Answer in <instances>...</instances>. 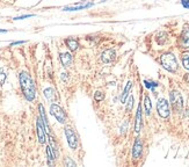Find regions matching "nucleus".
<instances>
[{
    "instance_id": "obj_8",
    "label": "nucleus",
    "mask_w": 189,
    "mask_h": 167,
    "mask_svg": "<svg viewBox=\"0 0 189 167\" xmlns=\"http://www.w3.org/2000/svg\"><path fill=\"white\" fill-rule=\"evenodd\" d=\"M36 127H37V137H38V142L41 143V144H44L45 143V141H47V137H45V128H44V124L42 123V120L41 119H38L37 120V124H36Z\"/></svg>"
},
{
    "instance_id": "obj_17",
    "label": "nucleus",
    "mask_w": 189,
    "mask_h": 167,
    "mask_svg": "<svg viewBox=\"0 0 189 167\" xmlns=\"http://www.w3.org/2000/svg\"><path fill=\"white\" fill-rule=\"evenodd\" d=\"M65 44H66V46H68L71 51H76V50L78 49V46H79L78 42H77L76 40H73V38H68V40H65Z\"/></svg>"
},
{
    "instance_id": "obj_27",
    "label": "nucleus",
    "mask_w": 189,
    "mask_h": 167,
    "mask_svg": "<svg viewBox=\"0 0 189 167\" xmlns=\"http://www.w3.org/2000/svg\"><path fill=\"white\" fill-rule=\"evenodd\" d=\"M181 5L183 8L189 9V0H181Z\"/></svg>"
},
{
    "instance_id": "obj_5",
    "label": "nucleus",
    "mask_w": 189,
    "mask_h": 167,
    "mask_svg": "<svg viewBox=\"0 0 189 167\" xmlns=\"http://www.w3.org/2000/svg\"><path fill=\"white\" fill-rule=\"evenodd\" d=\"M65 136H66V139H68V143H69V146L72 149V150H76L79 145V141H78V136L76 133V131L71 128V127H66L65 128Z\"/></svg>"
},
{
    "instance_id": "obj_18",
    "label": "nucleus",
    "mask_w": 189,
    "mask_h": 167,
    "mask_svg": "<svg viewBox=\"0 0 189 167\" xmlns=\"http://www.w3.org/2000/svg\"><path fill=\"white\" fill-rule=\"evenodd\" d=\"M144 106H145V111H146V114L150 115L151 109H152V103H151V100H150L148 95H145V98H144Z\"/></svg>"
},
{
    "instance_id": "obj_11",
    "label": "nucleus",
    "mask_w": 189,
    "mask_h": 167,
    "mask_svg": "<svg viewBox=\"0 0 189 167\" xmlns=\"http://www.w3.org/2000/svg\"><path fill=\"white\" fill-rule=\"evenodd\" d=\"M94 4L93 3H86L84 5H80V3L76 4L74 6H69V7H64L63 11L64 12H74V11H80V9H86V8H89L92 7Z\"/></svg>"
},
{
    "instance_id": "obj_20",
    "label": "nucleus",
    "mask_w": 189,
    "mask_h": 167,
    "mask_svg": "<svg viewBox=\"0 0 189 167\" xmlns=\"http://www.w3.org/2000/svg\"><path fill=\"white\" fill-rule=\"evenodd\" d=\"M144 85H145L146 88L154 91V88L158 86V82H157V81H150V80H144Z\"/></svg>"
},
{
    "instance_id": "obj_28",
    "label": "nucleus",
    "mask_w": 189,
    "mask_h": 167,
    "mask_svg": "<svg viewBox=\"0 0 189 167\" xmlns=\"http://www.w3.org/2000/svg\"><path fill=\"white\" fill-rule=\"evenodd\" d=\"M31 16H34V14H26V15H21V16L14 18V20H23V19H27V18H31Z\"/></svg>"
},
{
    "instance_id": "obj_6",
    "label": "nucleus",
    "mask_w": 189,
    "mask_h": 167,
    "mask_svg": "<svg viewBox=\"0 0 189 167\" xmlns=\"http://www.w3.org/2000/svg\"><path fill=\"white\" fill-rule=\"evenodd\" d=\"M171 103H172L174 110L180 111L182 109V107H183V99H182L180 92H178V91L171 92Z\"/></svg>"
},
{
    "instance_id": "obj_29",
    "label": "nucleus",
    "mask_w": 189,
    "mask_h": 167,
    "mask_svg": "<svg viewBox=\"0 0 189 167\" xmlns=\"http://www.w3.org/2000/svg\"><path fill=\"white\" fill-rule=\"evenodd\" d=\"M24 43V41H18V42H13L11 45L13 46V45H18V44H23Z\"/></svg>"
},
{
    "instance_id": "obj_3",
    "label": "nucleus",
    "mask_w": 189,
    "mask_h": 167,
    "mask_svg": "<svg viewBox=\"0 0 189 167\" xmlns=\"http://www.w3.org/2000/svg\"><path fill=\"white\" fill-rule=\"evenodd\" d=\"M157 111H158V114L160 117L163 119H167L171 114V111H169V104L167 102L166 99L164 98H160L158 100V102H157Z\"/></svg>"
},
{
    "instance_id": "obj_31",
    "label": "nucleus",
    "mask_w": 189,
    "mask_h": 167,
    "mask_svg": "<svg viewBox=\"0 0 189 167\" xmlns=\"http://www.w3.org/2000/svg\"><path fill=\"white\" fill-rule=\"evenodd\" d=\"M1 33H7V30L6 29H0V34H1Z\"/></svg>"
},
{
    "instance_id": "obj_4",
    "label": "nucleus",
    "mask_w": 189,
    "mask_h": 167,
    "mask_svg": "<svg viewBox=\"0 0 189 167\" xmlns=\"http://www.w3.org/2000/svg\"><path fill=\"white\" fill-rule=\"evenodd\" d=\"M50 114L53 115V116L56 117V120H57L59 123H61V124H64V123L66 122L65 111L63 110L61 107H59V106L56 104V103H52V104L50 106Z\"/></svg>"
},
{
    "instance_id": "obj_7",
    "label": "nucleus",
    "mask_w": 189,
    "mask_h": 167,
    "mask_svg": "<svg viewBox=\"0 0 189 167\" xmlns=\"http://www.w3.org/2000/svg\"><path fill=\"white\" fill-rule=\"evenodd\" d=\"M180 46L183 48V49L189 48V24L188 23H186L183 26L181 37H180Z\"/></svg>"
},
{
    "instance_id": "obj_2",
    "label": "nucleus",
    "mask_w": 189,
    "mask_h": 167,
    "mask_svg": "<svg viewBox=\"0 0 189 167\" xmlns=\"http://www.w3.org/2000/svg\"><path fill=\"white\" fill-rule=\"evenodd\" d=\"M160 62H161V65L164 66V69H166L169 72H175L178 70V61H176V57L174 56V53H172V52H166V53L161 55Z\"/></svg>"
},
{
    "instance_id": "obj_13",
    "label": "nucleus",
    "mask_w": 189,
    "mask_h": 167,
    "mask_svg": "<svg viewBox=\"0 0 189 167\" xmlns=\"http://www.w3.org/2000/svg\"><path fill=\"white\" fill-rule=\"evenodd\" d=\"M140 127H142V107H140V104H138L137 114H136V121H135V132L138 133L140 131Z\"/></svg>"
},
{
    "instance_id": "obj_26",
    "label": "nucleus",
    "mask_w": 189,
    "mask_h": 167,
    "mask_svg": "<svg viewBox=\"0 0 189 167\" xmlns=\"http://www.w3.org/2000/svg\"><path fill=\"white\" fill-rule=\"evenodd\" d=\"M77 164L73 161V160H71L70 158H66V160H65V166H76Z\"/></svg>"
},
{
    "instance_id": "obj_14",
    "label": "nucleus",
    "mask_w": 189,
    "mask_h": 167,
    "mask_svg": "<svg viewBox=\"0 0 189 167\" xmlns=\"http://www.w3.org/2000/svg\"><path fill=\"white\" fill-rule=\"evenodd\" d=\"M131 88H132V81H128L127 82V86H125V88H124V91L122 93V96H121V102L122 103L127 102V98L129 96V93H130Z\"/></svg>"
},
{
    "instance_id": "obj_21",
    "label": "nucleus",
    "mask_w": 189,
    "mask_h": 167,
    "mask_svg": "<svg viewBox=\"0 0 189 167\" xmlns=\"http://www.w3.org/2000/svg\"><path fill=\"white\" fill-rule=\"evenodd\" d=\"M105 99V93L102 91H97L95 93H94V100H95L97 102H100Z\"/></svg>"
},
{
    "instance_id": "obj_12",
    "label": "nucleus",
    "mask_w": 189,
    "mask_h": 167,
    "mask_svg": "<svg viewBox=\"0 0 189 167\" xmlns=\"http://www.w3.org/2000/svg\"><path fill=\"white\" fill-rule=\"evenodd\" d=\"M60 62L63 64L64 67H69L72 65L73 63V57L72 55L69 53V52H64V53H60Z\"/></svg>"
},
{
    "instance_id": "obj_24",
    "label": "nucleus",
    "mask_w": 189,
    "mask_h": 167,
    "mask_svg": "<svg viewBox=\"0 0 189 167\" xmlns=\"http://www.w3.org/2000/svg\"><path fill=\"white\" fill-rule=\"evenodd\" d=\"M134 107V96H130L128 100V106H127V111H131Z\"/></svg>"
},
{
    "instance_id": "obj_15",
    "label": "nucleus",
    "mask_w": 189,
    "mask_h": 167,
    "mask_svg": "<svg viewBox=\"0 0 189 167\" xmlns=\"http://www.w3.org/2000/svg\"><path fill=\"white\" fill-rule=\"evenodd\" d=\"M38 109H40V114H41V120L44 124V128H45V131L49 132V124H48V121H47V116H45V111H44V107L42 104L38 106Z\"/></svg>"
},
{
    "instance_id": "obj_23",
    "label": "nucleus",
    "mask_w": 189,
    "mask_h": 167,
    "mask_svg": "<svg viewBox=\"0 0 189 167\" xmlns=\"http://www.w3.org/2000/svg\"><path fill=\"white\" fill-rule=\"evenodd\" d=\"M182 65L184 69L189 70V55H182Z\"/></svg>"
},
{
    "instance_id": "obj_30",
    "label": "nucleus",
    "mask_w": 189,
    "mask_h": 167,
    "mask_svg": "<svg viewBox=\"0 0 189 167\" xmlns=\"http://www.w3.org/2000/svg\"><path fill=\"white\" fill-rule=\"evenodd\" d=\"M184 80H186V81L189 84V73H188V74H186V77H184Z\"/></svg>"
},
{
    "instance_id": "obj_10",
    "label": "nucleus",
    "mask_w": 189,
    "mask_h": 167,
    "mask_svg": "<svg viewBox=\"0 0 189 167\" xmlns=\"http://www.w3.org/2000/svg\"><path fill=\"white\" fill-rule=\"evenodd\" d=\"M101 58H102V62L103 63H111L116 58V52H115L114 49H108V50H106V51L102 52Z\"/></svg>"
},
{
    "instance_id": "obj_19",
    "label": "nucleus",
    "mask_w": 189,
    "mask_h": 167,
    "mask_svg": "<svg viewBox=\"0 0 189 167\" xmlns=\"http://www.w3.org/2000/svg\"><path fill=\"white\" fill-rule=\"evenodd\" d=\"M47 153H48V159H49V165H51L53 162V160L56 159V154L53 153L52 149L50 147V145L47 147Z\"/></svg>"
},
{
    "instance_id": "obj_16",
    "label": "nucleus",
    "mask_w": 189,
    "mask_h": 167,
    "mask_svg": "<svg viewBox=\"0 0 189 167\" xmlns=\"http://www.w3.org/2000/svg\"><path fill=\"white\" fill-rule=\"evenodd\" d=\"M44 96L50 101V102H53L56 100V92L53 88H45L44 90Z\"/></svg>"
},
{
    "instance_id": "obj_22",
    "label": "nucleus",
    "mask_w": 189,
    "mask_h": 167,
    "mask_svg": "<svg viewBox=\"0 0 189 167\" xmlns=\"http://www.w3.org/2000/svg\"><path fill=\"white\" fill-rule=\"evenodd\" d=\"M49 143H50V147L52 149L53 153H55L56 157H57V156H58V149H57V145H56V143H55V141H53V138L50 137V136H49Z\"/></svg>"
},
{
    "instance_id": "obj_25",
    "label": "nucleus",
    "mask_w": 189,
    "mask_h": 167,
    "mask_svg": "<svg viewBox=\"0 0 189 167\" xmlns=\"http://www.w3.org/2000/svg\"><path fill=\"white\" fill-rule=\"evenodd\" d=\"M5 80H6V74L4 73V71H3V70H0V86L4 85Z\"/></svg>"
},
{
    "instance_id": "obj_1",
    "label": "nucleus",
    "mask_w": 189,
    "mask_h": 167,
    "mask_svg": "<svg viewBox=\"0 0 189 167\" xmlns=\"http://www.w3.org/2000/svg\"><path fill=\"white\" fill-rule=\"evenodd\" d=\"M19 80H20V85H21L24 98L28 101H33L36 95V90H35V84L33 79H31V77L29 75V73L26 71H22L19 74Z\"/></svg>"
},
{
    "instance_id": "obj_9",
    "label": "nucleus",
    "mask_w": 189,
    "mask_h": 167,
    "mask_svg": "<svg viewBox=\"0 0 189 167\" xmlns=\"http://www.w3.org/2000/svg\"><path fill=\"white\" fill-rule=\"evenodd\" d=\"M143 152V143L140 141V138H136L134 147H132V157L134 159H139Z\"/></svg>"
}]
</instances>
